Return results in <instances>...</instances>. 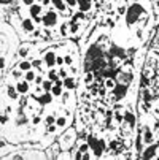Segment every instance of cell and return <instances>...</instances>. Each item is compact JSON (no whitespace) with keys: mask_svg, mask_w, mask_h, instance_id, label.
Instances as JSON below:
<instances>
[{"mask_svg":"<svg viewBox=\"0 0 159 160\" xmlns=\"http://www.w3.org/2000/svg\"><path fill=\"white\" fill-rule=\"evenodd\" d=\"M148 16V11L143 8V5L140 2L132 3L130 7H127V13H126V24L127 26H134L137 22L143 21Z\"/></svg>","mask_w":159,"mask_h":160,"instance_id":"cell-1","label":"cell"},{"mask_svg":"<svg viewBox=\"0 0 159 160\" xmlns=\"http://www.w3.org/2000/svg\"><path fill=\"white\" fill-rule=\"evenodd\" d=\"M87 143H89V146H91V152H94V154H93L94 158L103 157V152L107 151V146H108L107 140L97 138V136L93 135V136H89V138H87Z\"/></svg>","mask_w":159,"mask_h":160,"instance_id":"cell-2","label":"cell"},{"mask_svg":"<svg viewBox=\"0 0 159 160\" xmlns=\"http://www.w3.org/2000/svg\"><path fill=\"white\" fill-rule=\"evenodd\" d=\"M77 146H78V149L75 151V154H72L73 158H77V160L94 158L93 154H89V152H91V146H89L87 141H83V140H81V141H77Z\"/></svg>","mask_w":159,"mask_h":160,"instance_id":"cell-3","label":"cell"},{"mask_svg":"<svg viewBox=\"0 0 159 160\" xmlns=\"http://www.w3.org/2000/svg\"><path fill=\"white\" fill-rule=\"evenodd\" d=\"M75 143H77V132L73 128L65 130L61 136V140H59V144H61L62 149H70V148H73Z\"/></svg>","mask_w":159,"mask_h":160,"instance_id":"cell-4","label":"cell"},{"mask_svg":"<svg viewBox=\"0 0 159 160\" xmlns=\"http://www.w3.org/2000/svg\"><path fill=\"white\" fill-rule=\"evenodd\" d=\"M41 18H43L41 24H43L45 29H51V27H54V26L57 24V21H59L57 13H56V11H51V10H48L46 13H43Z\"/></svg>","mask_w":159,"mask_h":160,"instance_id":"cell-5","label":"cell"},{"mask_svg":"<svg viewBox=\"0 0 159 160\" xmlns=\"http://www.w3.org/2000/svg\"><path fill=\"white\" fill-rule=\"evenodd\" d=\"M103 49L99 46V44L96 43V44H91V46L87 48V51H86V62H93V60H96V59H100V57H103Z\"/></svg>","mask_w":159,"mask_h":160,"instance_id":"cell-6","label":"cell"},{"mask_svg":"<svg viewBox=\"0 0 159 160\" xmlns=\"http://www.w3.org/2000/svg\"><path fill=\"white\" fill-rule=\"evenodd\" d=\"M41 59L45 60V67L46 68H54L56 67V60H57V54H56L54 49H46L43 52Z\"/></svg>","mask_w":159,"mask_h":160,"instance_id":"cell-7","label":"cell"},{"mask_svg":"<svg viewBox=\"0 0 159 160\" xmlns=\"http://www.w3.org/2000/svg\"><path fill=\"white\" fill-rule=\"evenodd\" d=\"M146 67H150L151 70H154L156 73L159 72V52L151 51V52L148 54V59H146Z\"/></svg>","mask_w":159,"mask_h":160,"instance_id":"cell-8","label":"cell"},{"mask_svg":"<svg viewBox=\"0 0 159 160\" xmlns=\"http://www.w3.org/2000/svg\"><path fill=\"white\" fill-rule=\"evenodd\" d=\"M21 29L26 33H34L35 32V21L32 18H22L21 19Z\"/></svg>","mask_w":159,"mask_h":160,"instance_id":"cell-9","label":"cell"},{"mask_svg":"<svg viewBox=\"0 0 159 160\" xmlns=\"http://www.w3.org/2000/svg\"><path fill=\"white\" fill-rule=\"evenodd\" d=\"M142 158H156L157 157V146L154 144H148L143 151H142Z\"/></svg>","mask_w":159,"mask_h":160,"instance_id":"cell-10","label":"cell"},{"mask_svg":"<svg viewBox=\"0 0 159 160\" xmlns=\"http://www.w3.org/2000/svg\"><path fill=\"white\" fill-rule=\"evenodd\" d=\"M16 89H18V92L21 95H27L30 92V82L27 79H19L16 82Z\"/></svg>","mask_w":159,"mask_h":160,"instance_id":"cell-11","label":"cell"},{"mask_svg":"<svg viewBox=\"0 0 159 160\" xmlns=\"http://www.w3.org/2000/svg\"><path fill=\"white\" fill-rule=\"evenodd\" d=\"M5 92H7V95H8V98H10L11 102H18L19 97H21V94L18 92L16 86H11V84H8V86L5 87Z\"/></svg>","mask_w":159,"mask_h":160,"instance_id":"cell-12","label":"cell"},{"mask_svg":"<svg viewBox=\"0 0 159 160\" xmlns=\"http://www.w3.org/2000/svg\"><path fill=\"white\" fill-rule=\"evenodd\" d=\"M94 7V0H78V10L83 13H89Z\"/></svg>","mask_w":159,"mask_h":160,"instance_id":"cell-13","label":"cell"},{"mask_svg":"<svg viewBox=\"0 0 159 160\" xmlns=\"http://www.w3.org/2000/svg\"><path fill=\"white\" fill-rule=\"evenodd\" d=\"M64 81V87L67 89V90H73V89H77V76H73V75H69L65 79H62Z\"/></svg>","mask_w":159,"mask_h":160,"instance_id":"cell-14","label":"cell"},{"mask_svg":"<svg viewBox=\"0 0 159 160\" xmlns=\"http://www.w3.org/2000/svg\"><path fill=\"white\" fill-rule=\"evenodd\" d=\"M64 81H61V79H57L56 82H54V86H53V89H51V94L54 95V97H61L62 94H64Z\"/></svg>","mask_w":159,"mask_h":160,"instance_id":"cell-15","label":"cell"},{"mask_svg":"<svg viewBox=\"0 0 159 160\" xmlns=\"http://www.w3.org/2000/svg\"><path fill=\"white\" fill-rule=\"evenodd\" d=\"M127 87H129V86H124V84H119V82H118V86L115 87V90H113V92H115V95L118 97V100H123V98L127 95Z\"/></svg>","mask_w":159,"mask_h":160,"instance_id":"cell-16","label":"cell"},{"mask_svg":"<svg viewBox=\"0 0 159 160\" xmlns=\"http://www.w3.org/2000/svg\"><path fill=\"white\" fill-rule=\"evenodd\" d=\"M43 8H45V7H43L41 3L35 2L32 7H29V14H30V18H34V19H35V18H38V16H40V13L43 11Z\"/></svg>","mask_w":159,"mask_h":160,"instance_id":"cell-17","label":"cell"},{"mask_svg":"<svg viewBox=\"0 0 159 160\" xmlns=\"http://www.w3.org/2000/svg\"><path fill=\"white\" fill-rule=\"evenodd\" d=\"M51 5L54 7V10L56 11H61V13H64V11H67V3H65V0H51Z\"/></svg>","mask_w":159,"mask_h":160,"instance_id":"cell-18","label":"cell"},{"mask_svg":"<svg viewBox=\"0 0 159 160\" xmlns=\"http://www.w3.org/2000/svg\"><path fill=\"white\" fill-rule=\"evenodd\" d=\"M18 68H19V70H22V72H29V70H32V62L30 60H27V59H21L19 60V63H18Z\"/></svg>","mask_w":159,"mask_h":160,"instance_id":"cell-19","label":"cell"},{"mask_svg":"<svg viewBox=\"0 0 159 160\" xmlns=\"http://www.w3.org/2000/svg\"><path fill=\"white\" fill-rule=\"evenodd\" d=\"M53 94L51 92H45L43 95H40V97H37V100H38V103H41V105H50L51 102H53Z\"/></svg>","mask_w":159,"mask_h":160,"instance_id":"cell-20","label":"cell"},{"mask_svg":"<svg viewBox=\"0 0 159 160\" xmlns=\"http://www.w3.org/2000/svg\"><path fill=\"white\" fill-rule=\"evenodd\" d=\"M29 54H30V46H29V44H22V46L18 48V56L21 59H27Z\"/></svg>","mask_w":159,"mask_h":160,"instance_id":"cell-21","label":"cell"},{"mask_svg":"<svg viewBox=\"0 0 159 160\" xmlns=\"http://www.w3.org/2000/svg\"><path fill=\"white\" fill-rule=\"evenodd\" d=\"M69 29H70V35L77 37V35L80 33V30H81V22H73V21H70V22H69Z\"/></svg>","mask_w":159,"mask_h":160,"instance_id":"cell-22","label":"cell"},{"mask_svg":"<svg viewBox=\"0 0 159 160\" xmlns=\"http://www.w3.org/2000/svg\"><path fill=\"white\" fill-rule=\"evenodd\" d=\"M56 125L59 127V130H65L67 125H69V118H67V116H59L56 119Z\"/></svg>","mask_w":159,"mask_h":160,"instance_id":"cell-23","label":"cell"},{"mask_svg":"<svg viewBox=\"0 0 159 160\" xmlns=\"http://www.w3.org/2000/svg\"><path fill=\"white\" fill-rule=\"evenodd\" d=\"M103 86L108 89V90H115V87L118 86V81H116V78H105V81H103Z\"/></svg>","mask_w":159,"mask_h":160,"instance_id":"cell-24","label":"cell"},{"mask_svg":"<svg viewBox=\"0 0 159 160\" xmlns=\"http://www.w3.org/2000/svg\"><path fill=\"white\" fill-rule=\"evenodd\" d=\"M61 76H59V68H48V79L51 81H57Z\"/></svg>","mask_w":159,"mask_h":160,"instance_id":"cell-25","label":"cell"},{"mask_svg":"<svg viewBox=\"0 0 159 160\" xmlns=\"http://www.w3.org/2000/svg\"><path fill=\"white\" fill-rule=\"evenodd\" d=\"M94 79H96V76H94V73H93V72H86V73H84V76H83V82H84L86 86L93 84V82H94Z\"/></svg>","mask_w":159,"mask_h":160,"instance_id":"cell-26","label":"cell"},{"mask_svg":"<svg viewBox=\"0 0 159 160\" xmlns=\"http://www.w3.org/2000/svg\"><path fill=\"white\" fill-rule=\"evenodd\" d=\"M59 33H61V37H62V38H67V37L70 35V29H69V24H67V22H64V24L61 26Z\"/></svg>","mask_w":159,"mask_h":160,"instance_id":"cell-27","label":"cell"},{"mask_svg":"<svg viewBox=\"0 0 159 160\" xmlns=\"http://www.w3.org/2000/svg\"><path fill=\"white\" fill-rule=\"evenodd\" d=\"M43 65H45V60H43V59H34V60H32V67L37 68L38 72H43V70H45Z\"/></svg>","mask_w":159,"mask_h":160,"instance_id":"cell-28","label":"cell"},{"mask_svg":"<svg viewBox=\"0 0 159 160\" xmlns=\"http://www.w3.org/2000/svg\"><path fill=\"white\" fill-rule=\"evenodd\" d=\"M72 21H73V22H86V13H83V11L75 13V14L72 16Z\"/></svg>","mask_w":159,"mask_h":160,"instance_id":"cell-29","label":"cell"},{"mask_svg":"<svg viewBox=\"0 0 159 160\" xmlns=\"http://www.w3.org/2000/svg\"><path fill=\"white\" fill-rule=\"evenodd\" d=\"M56 119L57 118H54L53 112H48L46 116L43 118V122H45V125H51V124H56Z\"/></svg>","mask_w":159,"mask_h":160,"instance_id":"cell-30","label":"cell"},{"mask_svg":"<svg viewBox=\"0 0 159 160\" xmlns=\"http://www.w3.org/2000/svg\"><path fill=\"white\" fill-rule=\"evenodd\" d=\"M41 86H43V90H45V92H51V89H53V86H54V81H51V79H45Z\"/></svg>","mask_w":159,"mask_h":160,"instance_id":"cell-31","label":"cell"},{"mask_svg":"<svg viewBox=\"0 0 159 160\" xmlns=\"http://www.w3.org/2000/svg\"><path fill=\"white\" fill-rule=\"evenodd\" d=\"M22 73H24V72H22V70H19V68L16 67V68H14V70H11V73H10V76H11L13 79H16V81H19V79H21V76H22Z\"/></svg>","mask_w":159,"mask_h":160,"instance_id":"cell-32","label":"cell"},{"mask_svg":"<svg viewBox=\"0 0 159 160\" xmlns=\"http://www.w3.org/2000/svg\"><path fill=\"white\" fill-rule=\"evenodd\" d=\"M64 65H65V67H72V65H75V59H73L72 54L64 56Z\"/></svg>","mask_w":159,"mask_h":160,"instance_id":"cell-33","label":"cell"},{"mask_svg":"<svg viewBox=\"0 0 159 160\" xmlns=\"http://www.w3.org/2000/svg\"><path fill=\"white\" fill-rule=\"evenodd\" d=\"M35 78H37V73H35L34 70H29V72H26V75H24V79H27L29 82H35Z\"/></svg>","mask_w":159,"mask_h":160,"instance_id":"cell-34","label":"cell"},{"mask_svg":"<svg viewBox=\"0 0 159 160\" xmlns=\"http://www.w3.org/2000/svg\"><path fill=\"white\" fill-rule=\"evenodd\" d=\"M41 121H43V119H41V118L38 116V114H34V116L30 118V124H32L34 127H37V125H40V124H41Z\"/></svg>","mask_w":159,"mask_h":160,"instance_id":"cell-35","label":"cell"},{"mask_svg":"<svg viewBox=\"0 0 159 160\" xmlns=\"http://www.w3.org/2000/svg\"><path fill=\"white\" fill-rule=\"evenodd\" d=\"M72 90H67V92H64L62 95H61V100H62V105H69V98H70V94Z\"/></svg>","mask_w":159,"mask_h":160,"instance_id":"cell-36","label":"cell"},{"mask_svg":"<svg viewBox=\"0 0 159 160\" xmlns=\"http://www.w3.org/2000/svg\"><path fill=\"white\" fill-rule=\"evenodd\" d=\"M116 13H118L119 16H124V14L127 13V7H126V3L118 5V7H116Z\"/></svg>","mask_w":159,"mask_h":160,"instance_id":"cell-37","label":"cell"},{"mask_svg":"<svg viewBox=\"0 0 159 160\" xmlns=\"http://www.w3.org/2000/svg\"><path fill=\"white\" fill-rule=\"evenodd\" d=\"M69 73H70V70H67L65 67H59V76H61L62 79H65L67 76H69Z\"/></svg>","mask_w":159,"mask_h":160,"instance_id":"cell-38","label":"cell"},{"mask_svg":"<svg viewBox=\"0 0 159 160\" xmlns=\"http://www.w3.org/2000/svg\"><path fill=\"white\" fill-rule=\"evenodd\" d=\"M57 130H59V127H57L56 124H51V125H46V133H51V135H53V133H56Z\"/></svg>","mask_w":159,"mask_h":160,"instance_id":"cell-39","label":"cell"},{"mask_svg":"<svg viewBox=\"0 0 159 160\" xmlns=\"http://www.w3.org/2000/svg\"><path fill=\"white\" fill-rule=\"evenodd\" d=\"M105 26H108V27H115V26H116V21H115V19H111V18H107V19H105Z\"/></svg>","mask_w":159,"mask_h":160,"instance_id":"cell-40","label":"cell"},{"mask_svg":"<svg viewBox=\"0 0 159 160\" xmlns=\"http://www.w3.org/2000/svg\"><path fill=\"white\" fill-rule=\"evenodd\" d=\"M65 3H67V7L75 8V7H78V0H65Z\"/></svg>","mask_w":159,"mask_h":160,"instance_id":"cell-41","label":"cell"},{"mask_svg":"<svg viewBox=\"0 0 159 160\" xmlns=\"http://www.w3.org/2000/svg\"><path fill=\"white\" fill-rule=\"evenodd\" d=\"M35 2H37V0H21V3L26 5V7H32Z\"/></svg>","mask_w":159,"mask_h":160,"instance_id":"cell-42","label":"cell"},{"mask_svg":"<svg viewBox=\"0 0 159 160\" xmlns=\"http://www.w3.org/2000/svg\"><path fill=\"white\" fill-rule=\"evenodd\" d=\"M56 67H64V56H57V60H56Z\"/></svg>","mask_w":159,"mask_h":160,"instance_id":"cell-43","label":"cell"},{"mask_svg":"<svg viewBox=\"0 0 159 160\" xmlns=\"http://www.w3.org/2000/svg\"><path fill=\"white\" fill-rule=\"evenodd\" d=\"M43 81H45V78H43L41 75H37V78H35V84H37V86H41Z\"/></svg>","mask_w":159,"mask_h":160,"instance_id":"cell-44","label":"cell"},{"mask_svg":"<svg viewBox=\"0 0 159 160\" xmlns=\"http://www.w3.org/2000/svg\"><path fill=\"white\" fill-rule=\"evenodd\" d=\"M50 3H51V0H43V2H41V5H43V7H48Z\"/></svg>","mask_w":159,"mask_h":160,"instance_id":"cell-45","label":"cell"},{"mask_svg":"<svg viewBox=\"0 0 159 160\" xmlns=\"http://www.w3.org/2000/svg\"><path fill=\"white\" fill-rule=\"evenodd\" d=\"M154 7H156V11L159 14V0H154Z\"/></svg>","mask_w":159,"mask_h":160,"instance_id":"cell-46","label":"cell"},{"mask_svg":"<svg viewBox=\"0 0 159 160\" xmlns=\"http://www.w3.org/2000/svg\"><path fill=\"white\" fill-rule=\"evenodd\" d=\"M132 2H134V3H137V2H140V0H132Z\"/></svg>","mask_w":159,"mask_h":160,"instance_id":"cell-47","label":"cell"},{"mask_svg":"<svg viewBox=\"0 0 159 160\" xmlns=\"http://www.w3.org/2000/svg\"><path fill=\"white\" fill-rule=\"evenodd\" d=\"M37 2H38V3H41V2H43V0H37Z\"/></svg>","mask_w":159,"mask_h":160,"instance_id":"cell-48","label":"cell"}]
</instances>
